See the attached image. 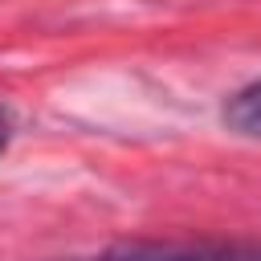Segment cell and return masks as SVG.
Listing matches in <instances>:
<instances>
[{"label":"cell","mask_w":261,"mask_h":261,"mask_svg":"<svg viewBox=\"0 0 261 261\" xmlns=\"http://www.w3.org/2000/svg\"><path fill=\"white\" fill-rule=\"evenodd\" d=\"M90 261H261L253 241H135L114 245Z\"/></svg>","instance_id":"6da1fadb"},{"label":"cell","mask_w":261,"mask_h":261,"mask_svg":"<svg viewBox=\"0 0 261 261\" xmlns=\"http://www.w3.org/2000/svg\"><path fill=\"white\" fill-rule=\"evenodd\" d=\"M8 139H12V114H8V106H0V151L8 147Z\"/></svg>","instance_id":"3957f363"},{"label":"cell","mask_w":261,"mask_h":261,"mask_svg":"<svg viewBox=\"0 0 261 261\" xmlns=\"http://www.w3.org/2000/svg\"><path fill=\"white\" fill-rule=\"evenodd\" d=\"M220 118H224V126H228L232 135H241V139H261V77L249 82V86H241V90L224 102Z\"/></svg>","instance_id":"7a4b0ae2"}]
</instances>
